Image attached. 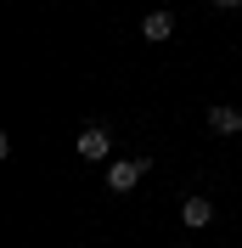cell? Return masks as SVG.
I'll list each match as a JSON object with an SVG mask.
<instances>
[{
  "label": "cell",
  "instance_id": "obj_5",
  "mask_svg": "<svg viewBox=\"0 0 242 248\" xmlns=\"http://www.w3.org/2000/svg\"><path fill=\"white\" fill-rule=\"evenodd\" d=\"M181 220H186V226H209V220H214V203H209V198H186Z\"/></svg>",
  "mask_w": 242,
  "mask_h": 248
},
{
  "label": "cell",
  "instance_id": "obj_3",
  "mask_svg": "<svg viewBox=\"0 0 242 248\" xmlns=\"http://www.w3.org/2000/svg\"><path fill=\"white\" fill-rule=\"evenodd\" d=\"M209 130H214V136H237V130H242V113L231 108V102H214V108H209Z\"/></svg>",
  "mask_w": 242,
  "mask_h": 248
},
{
  "label": "cell",
  "instance_id": "obj_4",
  "mask_svg": "<svg viewBox=\"0 0 242 248\" xmlns=\"http://www.w3.org/2000/svg\"><path fill=\"white\" fill-rule=\"evenodd\" d=\"M141 34H147V40H169V34H175V12H147Z\"/></svg>",
  "mask_w": 242,
  "mask_h": 248
},
{
  "label": "cell",
  "instance_id": "obj_2",
  "mask_svg": "<svg viewBox=\"0 0 242 248\" xmlns=\"http://www.w3.org/2000/svg\"><path fill=\"white\" fill-rule=\"evenodd\" d=\"M107 147H113V141H107V130H102V124H85V130H79V158L102 164V158H107Z\"/></svg>",
  "mask_w": 242,
  "mask_h": 248
},
{
  "label": "cell",
  "instance_id": "obj_6",
  "mask_svg": "<svg viewBox=\"0 0 242 248\" xmlns=\"http://www.w3.org/2000/svg\"><path fill=\"white\" fill-rule=\"evenodd\" d=\"M214 6H220V12H237V6H242V0H214Z\"/></svg>",
  "mask_w": 242,
  "mask_h": 248
},
{
  "label": "cell",
  "instance_id": "obj_1",
  "mask_svg": "<svg viewBox=\"0 0 242 248\" xmlns=\"http://www.w3.org/2000/svg\"><path fill=\"white\" fill-rule=\"evenodd\" d=\"M141 175H147V158H119V164L107 170V192H130Z\"/></svg>",
  "mask_w": 242,
  "mask_h": 248
}]
</instances>
